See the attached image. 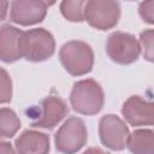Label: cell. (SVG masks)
Listing matches in <instances>:
<instances>
[{"label": "cell", "mask_w": 154, "mask_h": 154, "mask_svg": "<svg viewBox=\"0 0 154 154\" xmlns=\"http://www.w3.org/2000/svg\"><path fill=\"white\" fill-rule=\"evenodd\" d=\"M120 5L109 0H89L84 6V20L97 30H108L117 25Z\"/></svg>", "instance_id": "cell-5"}, {"label": "cell", "mask_w": 154, "mask_h": 154, "mask_svg": "<svg viewBox=\"0 0 154 154\" xmlns=\"http://www.w3.org/2000/svg\"><path fill=\"white\" fill-rule=\"evenodd\" d=\"M49 137L35 130L23 131L14 141V154H48Z\"/></svg>", "instance_id": "cell-12"}, {"label": "cell", "mask_w": 154, "mask_h": 154, "mask_svg": "<svg viewBox=\"0 0 154 154\" xmlns=\"http://www.w3.org/2000/svg\"><path fill=\"white\" fill-rule=\"evenodd\" d=\"M153 35L154 32L152 29H148L140 35V48L148 61L153 60Z\"/></svg>", "instance_id": "cell-17"}, {"label": "cell", "mask_w": 154, "mask_h": 154, "mask_svg": "<svg viewBox=\"0 0 154 154\" xmlns=\"http://www.w3.org/2000/svg\"><path fill=\"white\" fill-rule=\"evenodd\" d=\"M88 140V131L84 122L78 117H70L57 131L54 143L58 152L75 154L81 150Z\"/></svg>", "instance_id": "cell-4"}, {"label": "cell", "mask_w": 154, "mask_h": 154, "mask_svg": "<svg viewBox=\"0 0 154 154\" xmlns=\"http://www.w3.org/2000/svg\"><path fill=\"white\" fill-rule=\"evenodd\" d=\"M122 114L124 119L134 125H153L154 118V108L150 101L142 99L138 95L130 96L122 107Z\"/></svg>", "instance_id": "cell-10"}, {"label": "cell", "mask_w": 154, "mask_h": 154, "mask_svg": "<svg viewBox=\"0 0 154 154\" xmlns=\"http://www.w3.org/2000/svg\"><path fill=\"white\" fill-rule=\"evenodd\" d=\"M82 154H107V153L103 152L102 149L97 148V147H91V148L87 149V150H85L84 153H82Z\"/></svg>", "instance_id": "cell-21"}, {"label": "cell", "mask_w": 154, "mask_h": 154, "mask_svg": "<svg viewBox=\"0 0 154 154\" xmlns=\"http://www.w3.org/2000/svg\"><path fill=\"white\" fill-rule=\"evenodd\" d=\"M55 52L53 35L43 28L23 31L20 38V54L28 61L40 63L51 58Z\"/></svg>", "instance_id": "cell-3"}, {"label": "cell", "mask_w": 154, "mask_h": 154, "mask_svg": "<svg viewBox=\"0 0 154 154\" xmlns=\"http://www.w3.org/2000/svg\"><path fill=\"white\" fill-rule=\"evenodd\" d=\"M138 12L141 18L147 22L148 24L154 23V1H147V2H141L138 7Z\"/></svg>", "instance_id": "cell-18"}, {"label": "cell", "mask_w": 154, "mask_h": 154, "mask_svg": "<svg viewBox=\"0 0 154 154\" xmlns=\"http://www.w3.org/2000/svg\"><path fill=\"white\" fill-rule=\"evenodd\" d=\"M0 154H14V149L8 142L0 141Z\"/></svg>", "instance_id": "cell-19"}, {"label": "cell", "mask_w": 154, "mask_h": 154, "mask_svg": "<svg viewBox=\"0 0 154 154\" xmlns=\"http://www.w3.org/2000/svg\"><path fill=\"white\" fill-rule=\"evenodd\" d=\"M20 128V120L11 108H0V138L13 137Z\"/></svg>", "instance_id": "cell-14"}, {"label": "cell", "mask_w": 154, "mask_h": 154, "mask_svg": "<svg viewBox=\"0 0 154 154\" xmlns=\"http://www.w3.org/2000/svg\"><path fill=\"white\" fill-rule=\"evenodd\" d=\"M69 113L67 103L58 96H47L38 106L37 112H34L31 118V126L42 129H53Z\"/></svg>", "instance_id": "cell-7"}, {"label": "cell", "mask_w": 154, "mask_h": 154, "mask_svg": "<svg viewBox=\"0 0 154 154\" xmlns=\"http://www.w3.org/2000/svg\"><path fill=\"white\" fill-rule=\"evenodd\" d=\"M12 99V81L8 72L0 67V103H7Z\"/></svg>", "instance_id": "cell-16"}, {"label": "cell", "mask_w": 154, "mask_h": 154, "mask_svg": "<svg viewBox=\"0 0 154 154\" xmlns=\"http://www.w3.org/2000/svg\"><path fill=\"white\" fill-rule=\"evenodd\" d=\"M126 147L132 154H154V132L150 129L136 130L129 134Z\"/></svg>", "instance_id": "cell-13"}, {"label": "cell", "mask_w": 154, "mask_h": 154, "mask_svg": "<svg viewBox=\"0 0 154 154\" xmlns=\"http://www.w3.org/2000/svg\"><path fill=\"white\" fill-rule=\"evenodd\" d=\"M126 124L114 114H106L99 122V136L101 143L111 150H123L129 137Z\"/></svg>", "instance_id": "cell-8"}, {"label": "cell", "mask_w": 154, "mask_h": 154, "mask_svg": "<svg viewBox=\"0 0 154 154\" xmlns=\"http://www.w3.org/2000/svg\"><path fill=\"white\" fill-rule=\"evenodd\" d=\"M84 6L83 0H65L60 4V11L67 20L82 22L84 20Z\"/></svg>", "instance_id": "cell-15"}, {"label": "cell", "mask_w": 154, "mask_h": 154, "mask_svg": "<svg viewBox=\"0 0 154 154\" xmlns=\"http://www.w3.org/2000/svg\"><path fill=\"white\" fill-rule=\"evenodd\" d=\"M106 52L114 63L128 65L138 59L141 48L134 35L123 31H114L107 37Z\"/></svg>", "instance_id": "cell-6"}, {"label": "cell", "mask_w": 154, "mask_h": 154, "mask_svg": "<svg viewBox=\"0 0 154 154\" xmlns=\"http://www.w3.org/2000/svg\"><path fill=\"white\" fill-rule=\"evenodd\" d=\"M8 5H10V4H8L7 1H0V22L6 18Z\"/></svg>", "instance_id": "cell-20"}, {"label": "cell", "mask_w": 154, "mask_h": 154, "mask_svg": "<svg viewBox=\"0 0 154 154\" xmlns=\"http://www.w3.org/2000/svg\"><path fill=\"white\" fill-rule=\"evenodd\" d=\"M59 59L64 69L72 76H83L90 72L94 65L91 47L78 40L64 43L59 51Z\"/></svg>", "instance_id": "cell-2"}, {"label": "cell", "mask_w": 154, "mask_h": 154, "mask_svg": "<svg viewBox=\"0 0 154 154\" xmlns=\"http://www.w3.org/2000/svg\"><path fill=\"white\" fill-rule=\"evenodd\" d=\"M103 101V90L96 81L87 78L73 84L70 94V103L77 113L94 116L102 109Z\"/></svg>", "instance_id": "cell-1"}, {"label": "cell", "mask_w": 154, "mask_h": 154, "mask_svg": "<svg viewBox=\"0 0 154 154\" xmlns=\"http://www.w3.org/2000/svg\"><path fill=\"white\" fill-rule=\"evenodd\" d=\"M23 31L18 28L4 24L0 26V60L4 63H13L22 58L20 38Z\"/></svg>", "instance_id": "cell-11"}, {"label": "cell", "mask_w": 154, "mask_h": 154, "mask_svg": "<svg viewBox=\"0 0 154 154\" xmlns=\"http://www.w3.org/2000/svg\"><path fill=\"white\" fill-rule=\"evenodd\" d=\"M52 4L40 0H19L11 2L10 19L19 25H32L42 22Z\"/></svg>", "instance_id": "cell-9"}]
</instances>
